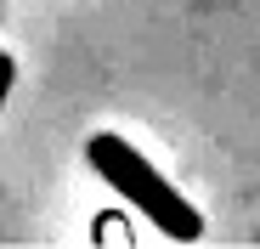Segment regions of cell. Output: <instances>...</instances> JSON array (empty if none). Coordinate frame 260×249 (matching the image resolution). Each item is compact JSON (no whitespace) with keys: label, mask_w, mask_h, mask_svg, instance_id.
<instances>
[{"label":"cell","mask_w":260,"mask_h":249,"mask_svg":"<svg viewBox=\"0 0 260 249\" xmlns=\"http://www.w3.org/2000/svg\"><path fill=\"white\" fill-rule=\"evenodd\" d=\"M85 159H91V170L124 198V204H136V210L164 232V238H181V243H192L198 232H204V221H198V210L170 187L158 170H153V159H142L136 147H130L124 136H113V131H96L91 142H85Z\"/></svg>","instance_id":"obj_1"},{"label":"cell","mask_w":260,"mask_h":249,"mask_svg":"<svg viewBox=\"0 0 260 249\" xmlns=\"http://www.w3.org/2000/svg\"><path fill=\"white\" fill-rule=\"evenodd\" d=\"M12 79H17V57H12V51H0V102L12 97Z\"/></svg>","instance_id":"obj_2"}]
</instances>
